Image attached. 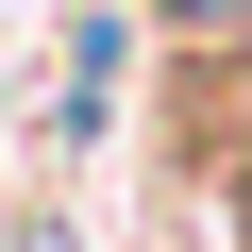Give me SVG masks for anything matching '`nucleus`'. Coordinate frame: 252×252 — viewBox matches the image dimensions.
<instances>
[{
    "label": "nucleus",
    "instance_id": "nucleus-1",
    "mask_svg": "<svg viewBox=\"0 0 252 252\" xmlns=\"http://www.w3.org/2000/svg\"><path fill=\"white\" fill-rule=\"evenodd\" d=\"M118 118H135V17L84 0V17H51V152H101Z\"/></svg>",
    "mask_w": 252,
    "mask_h": 252
},
{
    "label": "nucleus",
    "instance_id": "nucleus-3",
    "mask_svg": "<svg viewBox=\"0 0 252 252\" xmlns=\"http://www.w3.org/2000/svg\"><path fill=\"white\" fill-rule=\"evenodd\" d=\"M51 17H84V0H51Z\"/></svg>",
    "mask_w": 252,
    "mask_h": 252
},
{
    "label": "nucleus",
    "instance_id": "nucleus-2",
    "mask_svg": "<svg viewBox=\"0 0 252 252\" xmlns=\"http://www.w3.org/2000/svg\"><path fill=\"white\" fill-rule=\"evenodd\" d=\"M0 135H17V84H0Z\"/></svg>",
    "mask_w": 252,
    "mask_h": 252
}]
</instances>
